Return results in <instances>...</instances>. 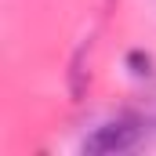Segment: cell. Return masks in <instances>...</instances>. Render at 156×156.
Instances as JSON below:
<instances>
[{
  "instance_id": "cell-1",
  "label": "cell",
  "mask_w": 156,
  "mask_h": 156,
  "mask_svg": "<svg viewBox=\"0 0 156 156\" xmlns=\"http://www.w3.org/2000/svg\"><path fill=\"white\" fill-rule=\"evenodd\" d=\"M142 142V120L123 113V116L109 120L102 127H94V134L83 142V153H98V156H116V153H127Z\"/></svg>"
},
{
  "instance_id": "cell-2",
  "label": "cell",
  "mask_w": 156,
  "mask_h": 156,
  "mask_svg": "<svg viewBox=\"0 0 156 156\" xmlns=\"http://www.w3.org/2000/svg\"><path fill=\"white\" fill-rule=\"evenodd\" d=\"M87 87H91V69H87V44H80L76 51H73V58H69V94H73V102H80V98L87 94Z\"/></svg>"
},
{
  "instance_id": "cell-3",
  "label": "cell",
  "mask_w": 156,
  "mask_h": 156,
  "mask_svg": "<svg viewBox=\"0 0 156 156\" xmlns=\"http://www.w3.org/2000/svg\"><path fill=\"white\" fill-rule=\"evenodd\" d=\"M127 69H131V76L145 80V76H153V58H149L145 51H131V55H127Z\"/></svg>"
}]
</instances>
